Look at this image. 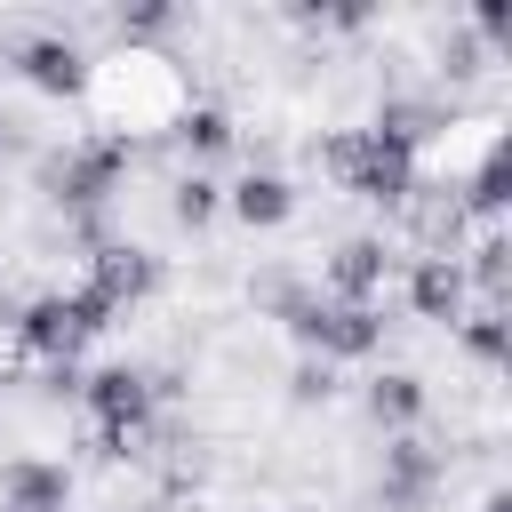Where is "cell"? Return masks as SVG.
<instances>
[{
  "label": "cell",
  "instance_id": "cell-1",
  "mask_svg": "<svg viewBox=\"0 0 512 512\" xmlns=\"http://www.w3.org/2000/svg\"><path fill=\"white\" fill-rule=\"evenodd\" d=\"M80 104L96 120V136L128 144V136H168L176 112L192 104V80L168 48H104L88 56V80H80Z\"/></svg>",
  "mask_w": 512,
  "mask_h": 512
},
{
  "label": "cell",
  "instance_id": "cell-2",
  "mask_svg": "<svg viewBox=\"0 0 512 512\" xmlns=\"http://www.w3.org/2000/svg\"><path fill=\"white\" fill-rule=\"evenodd\" d=\"M120 176H128V144H112V136H80V144H64V152H40V192H48L64 216L112 208Z\"/></svg>",
  "mask_w": 512,
  "mask_h": 512
},
{
  "label": "cell",
  "instance_id": "cell-3",
  "mask_svg": "<svg viewBox=\"0 0 512 512\" xmlns=\"http://www.w3.org/2000/svg\"><path fill=\"white\" fill-rule=\"evenodd\" d=\"M320 168H328V184H344V192H360L376 208H400L416 192V160L392 152V144H376L368 128H328L320 136Z\"/></svg>",
  "mask_w": 512,
  "mask_h": 512
},
{
  "label": "cell",
  "instance_id": "cell-4",
  "mask_svg": "<svg viewBox=\"0 0 512 512\" xmlns=\"http://www.w3.org/2000/svg\"><path fill=\"white\" fill-rule=\"evenodd\" d=\"M280 328H288L304 352H320V360L336 368V360H368V352L384 344V304H336V296L312 288Z\"/></svg>",
  "mask_w": 512,
  "mask_h": 512
},
{
  "label": "cell",
  "instance_id": "cell-5",
  "mask_svg": "<svg viewBox=\"0 0 512 512\" xmlns=\"http://www.w3.org/2000/svg\"><path fill=\"white\" fill-rule=\"evenodd\" d=\"M440 480H448V456L424 432H392L384 440V480H376V504L384 512H432Z\"/></svg>",
  "mask_w": 512,
  "mask_h": 512
},
{
  "label": "cell",
  "instance_id": "cell-6",
  "mask_svg": "<svg viewBox=\"0 0 512 512\" xmlns=\"http://www.w3.org/2000/svg\"><path fill=\"white\" fill-rule=\"evenodd\" d=\"M80 288L120 320V312H136V304L160 288V256H152V248H136V240H112V248H96V256H88Z\"/></svg>",
  "mask_w": 512,
  "mask_h": 512
},
{
  "label": "cell",
  "instance_id": "cell-7",
  "mask_svg": "<svg viewBox=\"0 0 512 512\" xmlns=\"http://www.w3.org/2000/svg\"><path fill=\"white\" fill-rule=\"evenodd\" d=\"M384 288H392V256H384L376 232H352V240L328 248V264H320V296H336V304H384Z\"/></svg>",
  "mask_w": 512,
  "mask_h": 512
},
{
  "label": "cell",
  "instance_id": "cell-8",
  "mask_svg": "<svg viewBox=\"0 0 512 512\" xmlns=\"http://www.w3.org/2000/svg\"><path fill=\"white\" fill-rule=\"evenodd\" d=\"M400 224H408V240H416V256H464V200H456V184H424L416 176V192L392 208Z\"/></svg>",
  "mask_w": 512,
  "mask_h": 512
},
{
  "label": "cell",
  "instance_id": "cell-9",
  "mask_svg": "<svg viewBox=\"0 0 512 512\" xmlns=\"http://www.w3.org/2000/svg\"><path fill=\"white\" fill-rule=\"evenodd\" d=\"M8 64L40 96H80V80H88V48L72 32H24V40H8Z\"/></svg>",
  "mask_w": 512,
  "mask_h": 512
},
{
  "label": "cell",
  "instance_id": "cell-10",
  "mask_svg": "<svg viewBox=\"0 0 512 512\" xmlns=\"http://www.w3.org/2000/svg\"><path fill=\"white\" fill-rule=\"evenodd\" d=\"M72 504V472L56 456H8L0 464V512H64Z\"/></svg>",
  "mask_w": 512,
  "mask_h": 512
},
{
  "label": "cell",
  "instance_id": "cell-11",
  "mask_svg": "<svg viewBox=\"0 0 512 512\" xmlns=\"http://www.w3.org/2000/svg\"><path fill=\"white\" fill-rule=\"evenodd\" d=\"M464 304H472V288H464V264H456V256H416V264H408V312H416V320L456 328Z\"/></svg>",
  "mask_w": 512,
  "mask_h": 512
},
{
  "label": "cell",
  "instance_id": "cell-12",
  "mask_svg": "<svg viewBox=\"0 0 512 512\" xmlns=\"http://www.w3.org/2000/svg\"><path fill=\"white\" fill-rule=\"evenodd\" d=\"M224 208H232L248 232H272V224H288V216H296V184H288L280 168H248V176L224 192Z\"/></svg>",
  "mask_w": 512,
  "mask_h": 512
},
{
  "label": "cell",
  "instance_id": "cell-13",
  "mask_svg": "<svg viewBox=\"0 0 512 512\" xmlns=\"http://www.w3.org/2000/svg\"><path fill=\"white\" fill-rule=\"evenodd\" d=\"M424 408H432V392H424L416 368H384V376H368V416H376L384 432H416Z\"/></svg>",
  "mask_w": 512,
  "mask_h": 512
},
{
  "label": "cell",
  "instance_id": "cell-14",
  "mask_svg": "<svg viewBox=\"0 0 512 512\" xmlns=\"http://www.w3.org/2000/svg\"><path fill=\"white\" fill-rule=\"evenodd\" d=\"M176 152H192V160H216V152H232V112L224 104H208V96H192L184 112H176Z\"/></svg>",
  "mask_w": 512,
  "mask_h": 512
},
{
  "label": "cell",
  "instance_id": "cell-15",
  "mask_svg": "<svg viewBox=\"0 0 512 512\" xmlns=\"http://www.w3.org/2000/svg\"><path fill=\"white\" fill-rule=\"evenodd\" d=\"M432 56H440V80H448V96H456V88H472V80L496 64V56H488V40H480L472 24H448V32L432 40Z\"/></svg>",
  "mask_w": 512,
  "mask_h": 512
},
{
  "label": "cell",
  "instance_id": "cell-16",
  "mask_svg": "<svg viewBox=\"0 0 512 512\" xmlns=\"http://www.w3.org/2000/svg\"><path fill=\"white\" fill-rule=\"evenodd\" d=\"M456 336H464V352H472L480 368H504V360H512V320H504V304H464Z\"/></svg>",
  "mask_w": 512,
  "mask_h": 512
},
{
  "label": "cell",
  "instance_id": "cell-17",
  "mask_svg": "<svg viewBox=\"0 0 512 512\" xmlns=\"http://www.w3.org/2000/svg\"><path fill=\"white\" fill-rule=\"evenodd\" d=\"M216 208H224V184H216V176L184 168V176L168 184V224H176V232H200V224H216Z\"/></svg>",
  "mask_w": 512,
  "mask_h": 512
},
{
  "label": "cell",
  "instance_id": "cell-18",
  "mask_svg": "<svg viewBox=\"0 0 512 512\" xmlns=\"http://www.w3.org/2000/svg\"><path fill=\"white\" fill-rule=\"evenodd\" d=\"M304 296H312V280H304V272H288V264H272V272H248V304H256L264 320H288Z\"/></svg>",
  "mask_w": 512,
  "mask_h": 512
},
{
  "label": "cell",
  "instance_id": "cell-19",
  "mask_svg": "<svg viewBox=\"0 0 512 512\" xmlns=\"http://www.w3.org/2000/svg\"><path fill=\"white\" fill-rule=\"evenodd\" d=\"M160 32H176V8H168V0H136V8H120V48H152Z\"/></svg>",
  "mask_w": 512,
  "mask_h": 512
},
{
  "label": "cell",
  "instance_id": "cell-20",
  "mask_svg": "<svg viewBox=\"0 0 512 512\" xmlns=\"http://www.w3.org/2000/svg\"><path fill=\"white\" fill-rule=\"evenodd\" d=\"M288 400H296V408H328V400H336V368H328L320 352H304V360L288 368Z\"/></svg>",
  "mask_w": 512,
  "mask_h": 512
},
{
  "label": "cell",
  "instance_id": "cell-21",
  "mask_svg": "<svg viewBox=\"0 0 512 512\" xmlns=\"http://www.w3.org/2000/svg\"><path fill=\"white\" fill-rule=\"evenodd\" d=\"M480 512H512V496H504V488H488V496H480Z\"/></svg>",
  "mask_w": 512,
  "mask_h": 512
},
{
  "label": "cell",
  "instance_id": "cell-22",
  "mask_svg": "<svg viewBox=\"0 0 512 512\" xmlns=\"http://www.w3.org/2000/svg\"><path fill=\"white\" fill-rule=\"evenodd\" d=\"M0 152H8V120H0Z\"/></svg>",
  "mask_w": 512,
  "mask_h": 512
}]
</instances>
